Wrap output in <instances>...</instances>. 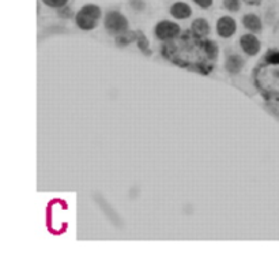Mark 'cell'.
Here are the masks:
<instances>
[{"label": "cell", "instance_id": "14", "mask_svg": "<svg viewBox=\"0 0 279 263\" xmlns=\"http://www.w3.org/2000/svg\"><path fill=\"white\" fill-rule=\"evenodd\" d=\"M266 109L270 113H272L276 119L279 120V100H272V101H267Z\"/></svg>", "mask_w": 279, "mask_h": 263}, {"label": "cell", "instance_id": "6", "mask_svg": "<svg viewBox=\"0 0 279 263\" xmlns=\"http://www.w3.org/2000/svg\"><path fill=\"white\" fill-rule=\"evenodd\" d=\"M236 27H237L236 21L229 15H224L216 22V31L222 38H229V37L233 36L236 33Z\"/></svg>", "mask_w": 279, "mask_h": 263}, {"label": "cell", "instance_id": "18", "mask_svg": "<svg viewBox=\"0 0 279 263\" xmlns=\"http://www.w3.org/2000/svg\"><path fill=\"white\" fill-rule=\"evenodd\" d=\"M194 3L199 6V7H202V9H210L214 3V0H192Z\"/></svg>", "mask_w": 279, "mask_h": 263}, {"label": "cell", "instance_id": "5", "mask_svg": "<svg viewBox=\"0 0 279 263\" xmlns=\"http://www.w3.org/2000/svg\"><path fill=\"white\" fill-rule=\"evenodd\" d=\"M180 33V26H179L177 23L172 22V21H166V19L158 22L157 26H155V36L162 41L173 40V38H176Z\"/></svg>", "mask_w": 279, "mask_h": 263}, {"label": "cell", "instance_id": "11", "mask_svg": "<svg viewBox=\"0 0 279 263\" xmlns=\"http://www.w3.org/2000/svg\"><path fill=\"white\" fill-rule=\"evenodd\" d=\"M191 30L194 31L195 34H198V36L200 37L207 36L208 33H210V23L204 18H196L194 22H192Z\"/></svg>", "mask_w": 279, "mask_h": 263}, {"label": "cell", "instance_id": "4", "mask_svg": "<svg viewBox=\"0 0 279 263\" xmlns=\"http://www.w3.org/2000/svg\"><path fill=\"white\" fill-rule=\"evenodd\" d=\"M105 27L110 34H122L128 30V21L120 11L112 10L105 15Z\"/></svg>", "mask_w": 279, "mask_h": 263}, {"label": "cell", "instance_id": "8", "mask_svg": "<svg viewBox=\"0 0 279 263\" xmlns=\"http://www.w3.org/2000/svg\"><path fill=\"white\" fill-rule=\"evenodd\" d=\"M169 13L176 19H187L192 15V9H191V6L184 3V2H176L175 5L171 6Z\"/></svg>", "mask_w": 279, "mask_h": 263}, {"label": "cell", "instance_id": "19", "mask_svg": "<svg viewBox=\"0 0 279 263\" xmlns=\"http://www.w3.org/2000/svg\"><path fill=\"white\" fill-rule=\"evenodd\" d=\"M71 10L68 9V7H66V6H64V7H62V10H59V15H60V17H66V18H68V17H71Z\"/></svg>", "mask_w": 279, "mask_h": 263}, {"label": "cell", "instance_id": "13", "mask_svg": "<svg viewBox=\"0 0 279 263\" xmlns=\"http://www.w3.org/2000/svg\"><path fill=\"white\" fill-rule=\"evenodd\" d=\"M138 33V37H136V42H138V48L142 51V54H144L146 56H150L151 55V49H150V44L147 37L144 36L143 31L136 30Z\"/></svg>", "mask_w": 279, "mask_h": 263}, {"label": "cell", "instance_id": "7", "mask_svg": "<svg viewBox=\"0 0 279 263\" xmlns=\"http://www.w3.org/2000/svg\"><path fill=\"white\" fill-rule=\"evenodd\" d=\"M240 45H241L244 52L247 55H249V56H255V55H257L261 48L260 41L257 40L255 36H252V34H245V36L241 37Z\"/></svg>", "mask_w": 279, "mask_h": 263}, {"label": "cell", "instance_id": "15", "mask_svg": "<svg viewBox=\"0 0 279 263\" xmlns=\"http://www.w3.org/2000/svg\"><path fill=\"white\" fill-rule=\"evenodd\" d=\"M41 2L50 9H62L68 3V0H41Z\"/></svg>", "mask_w": 279, "mask_h": 263}, {"label": "cell", "instance_id": "12", "mask_svg": "<svg viewBox=\"0 0 279 263\" xmlns=\"http://www.w3.org/2000/svg\"><path fill=\"white\" fill-rule=\"evenodd\" d=\"M136 37H138V33L132 30H127L122 34H117L116 36V45L117 47H127L130 45L131 42H135Z\"/></svg>", "mask_w": 279, "mask_h": 263}, {"label": "cell", "instance_id": "16", "mask_svg": "<svg viewBox=\"0 0 279 263\" xmlns=\"http://www.w3.org/2000/svg\"><path fill=\"white\" fill-rule=\"evenodd\" d=\"M240 6H241V2H240V0H224V7H225L226 10L232 11V13L239 11Z\"/></svg>", "mask_w": 279, "mask_h": 263}, {"label": "cell", "instance_id": "3", "mask_svg": "<svg viewBox=\"0 0 279 263\" xmlns=\"http://www.w3.org/2000/svg\"><path fill=\"white\" fill-rule=\"evenodd\" d=\"M102 11L97 5H85L75 15L77 26L82 30H93L97 27Z\"/></svg>", "mask_w": 279, "mask_h": 263}, {"label": "cell", "instance_id": "9", "mask_svg": "<svg viewBox=\"0 0 279 263\" xmlns=\"http://www.w3.org/2000/svg\"><path fill=\"white\" fill-rule=\"evenodd\" d=\"M243 67L244 60L241 56H239V55H230V56H228L225 63L226 71H229L230 74L236 75V74H239V72L243 70Z\"/></svg>", "mask_w": 279, "mask_h": 263}, {"label": "cell", "instance_id": "20", "mask_svg": "<svg viewBox=\"0 0 279 263\" xmlns=\"http://www.w3.org/2000/svg\"><path fill=\"white\" fill-rule=\"evenodd\" d=\"M244 2H245L247 5L256 6V5H260V3H261V2H263V0H244Z\"/></svg>", "mask_w": 279, "mask_h": 263}, {"label": "cell", "instance_id": "2", "mask_svg": "<svg viewBox=\"0 0 279 263\" xmlns=\"http://www.w3.org/2000/svg\"><path fill=\"white\" fill-rule=\"evenodd\" d=\"M253 82L266 101L279 100V51L268 49L253 70Z\"/></svg>", "mask_w": 279, "mask_h": 263}, {"label": "cell", "instance_id": "1", "mask_svg": "<svg viewBox=\"0 0 279 263\" xmlns=\"http://www.w3.org/2000/svg\"><path fill=\"white\" fill-rule=\"evenodd\" d=\"M161 54L179 67L208 75L215 66L219 49L214 41L203 40L192 30H185L173 40L165 41Z\"/></svg>", "mask_w": 279, "mask_h": 263}, {"label": "cell", "instance_id": "17", "mask_svg": "<svg viewBox=\"0 0 279 263\" xmlns=\"http://www.w3.org/2000/svg\"><path fill=\"white\" fill-rule=\"evenodd\" d=\"M130 5L135 11H143L144 7H146V3L143 0H131Z\"/></svg>", "mask_w": 279, "mask_h": 263}, {"label": "cell", "instance_id": "10", "mask_svg": "<svg viewBox=\"0 0 279 263\" xmlns=\"http://www.w3.org/2000/svg\"><path fill=\"white\" fill-rule=\"evenodd\" d=\"M243 25L247 27L248 30L253 31V33H260L263 29L261 25V19L255 15V14H247L243 17Z\"/></svg>", "mask_w": 279, "mask_h": 263}]
</instances>
